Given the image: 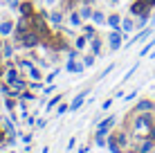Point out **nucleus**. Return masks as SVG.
<instances>
[{
	"label": "nucleus",
	"instance_id": "45",
	"mask_svg": "<svg viewBox=\"0 0 155 153\" xmlns=\"http://www.w3.org/2000/svg\"><path fill=\"white\" fill-rule=\"evenodd\" d=\"M74 146H77V138H70V142H68V146H65V151H72Z\"/></svg>",
	"mask_w": 155,
	"mask_h": 153
},
{
	"label": "nucleus",
	"instance_id": "38",
	"mask_svg": "<svg viewBox=\"0 0 155 153\" xmlns=\"http://www.w3.org/2000/svg\"><path fill=\"white\" fill-rule=\"evenodd\" d=\"M58 72H61V70H52L47 77H43V81H45V83H52V81H54V79L58 77Z\"/></svg>",
	"mask_w": 155,
	"mask_h": 153
},
{
	"label": "nucleus",
	"instance_id": "1",
	"mask_svg": "<svg viewBox=\"0 0 155 153\" xmlns=\"http://www.w3.org/2000/svg\"><path fill=\"white\" fill-rule=\"evenodd\" d=\"M153 126H155L153 113H137L135 117H133V133H135L137 138H148Z\"/></svg>",
	"mask_w": 155,
	"mask_h": 153
},
{
	"label": "nucleus",
	"instance_id": "39",
	"mask_svg": "<svg viewBox=\"0 0 155 153\" xmlns=\"http://www.w3.org/2000/svg\"><path fill=\"white\" fill-rule=\"evenodd\" d=\"M79 52H81V50H77V47H70V50H68V59H70V61L79 59Z\"/></svg>",
	"mask_w": 155,
	"mask_h": 153
},
{
	"label": "nucleus",
	"instance_id": "36",
	"mask_svg": "<svg viewBox=\"0 0 155 153\" xmlns=\"http://www.w3.org/2000/svg\"><path fill=\"white\" fill-rule=\"evenodd\" d=\"M5 5H7L12 12H18V7H20V0H2Z\"/></svg>",
	"mask_w": 155,
	"mask_h": 153
},
{
	"label": "nucleus",
	"instance_id": "46",
	"mask_svg": "<svg viewBox=\"0 0 155 153\" xmlns=\"http://www.w3.org/2000/svg\"><path fill=\"white\" fill-rule=\"evenodd\" d=\"M110 106H113V99H106V101L101 104V110H104V113H106V110H108Z\"/></svg>",
	"mask_w": 155,
	"mask_h": 153
},
{
	"label": "nucleus",
	"instance_id": "6",
	"mask_svg": "<svg viewBox=\"0 0 155 153\" xmlns=\"http://www.w3.org/2000/svg\"><path fill=\"white\" fill-rule=\"evenodd\" d=\"M151 34H153V27H144V29H140V34L137 36H133L128 43H124V47L128 50L130 45H135V43H142V41H146V38H151Z\"/></svg>",
	"mask_w": 155,
	"mask_h": 153
},
{
	"label": "nucleus",
	"instance_id": "22",
	"mask_svg": "<svg viewBox=\"0 0 155 153\" xmlns=\"http://www.w3.org/2000/svg\"><path fill=\"white\" fill-rule=\"evenodd\" d=\"M18 14L20 16H31V14H34V5H31V2H20Z\"/></svg>",
	"mask_w": 155,
	"mask_h": 153
},
{
	"label": "nucleus",
	"instance_id": "3",
	"mask_svg": "<svg viewBox=\"0 0 155 153\" xmlns=\"http://www.w3.org/2000/svg\"><path fill=\"white\" fill-rule=\"evenodd\" d=\"M38 45H43V41H41V36L36 34L34 29H29V32H25V34H23V43H20V47L34 50V47H38Z\"/></svg>",
	"mask_w": 155,
	"mask_h": 153
},
{
	"label": "nucleus",
	"instance_id": "19",
	"mask_svg": "<svg viewBox=\"0 0 155 153\" xmlns=\"http://www.w3.org/2000/svg\"><path fill=\"white\" fill-rule=\"evenodd\" d=\"M70 27H83V18L79 16V12H70Z\"/></svg>",
	"mask_w": 155,
	"mask_h": 153
},
{
	"label": "nucleus",
	"instance_id": "52",
	"mask_svg": "<svg viewBox=\"0 0 155 153\" xmlns=\"http://www.w3.org/2000/svg\"><path fill=\"white\" fill-rule=\"evenodd\" d=\"M2 99H5V97H0V108H2Z\"/></svg>",
	"mask_w": 155,
	"mask_h": 153
},
{
	"label": "nucleus",
	"instance_id": "56",
	"mask_svg": "<svg viewBox=\"0 0 155 153\" xmlns=\"http://www.w3.org/2000/svg\"><path fill=\"white\" fill-rule=\"evenodd\" d=\"M9 153H14V151H9Z\"/></svg>",
	"mask_w": 155,
	"mask_h": 153
},
{
	"label": "nucleus",
	"instance_id": "25",
	"mask_svg": "<svg viewBox=\"0 0 155 153\" xmlns=\"http://www.w3.org/2000/svg\"><path fill=\"white\" fill-rule=\"evenodd\" d=\"M115 140H117V144L124 149V146H128V135H126V131H117L115 133Z\"/></svg>",
	"mask_w": 155,
	"mask_h": 153
},
{
	"label": "nucleus",
	"instance_id": "23",
	"mask_svg": "<svg viewBox=\"0 0 155 153\" xmlns=\"http://www.w3.org/2000/svg\"><path fill=\"white\" fill-rule=\"evenodd\" d=\"M92 23L94 25H106V14L101 9H94L92 12Z\"/></svg>",
	"mask_w": 155,
	"mask_h": 153
},
{
	"label": "nucleus",
	"instance_id": "32",
	"mask_svg": "<svg viewBox=\"0 0 155 153\" xmlns=\"http://www.w3.org/2000/svg\"><path fill=\"white\" fill-rule=\"evenodd\" d=\"M12 88H14V90H18V92H23V90H27V81H23V79H16V81L12 83Z\"/></svg>",
	"mask_w": 155,
	"mask_h": 153
},
{
	"label": "nucleus",
	"instance_id": "48",
	"mask_svg": "<svg viewBox=\"0 0 155 153\" xmlns=\"http://www.w3.org/2000/svg\"><path fill=\"white\" fill-rule=\"evenodd\" d=\"M20 140H23L25 144H29V142H31V133H25V135H20Z\"/></svg>",
	"mask_w": 155,
	"mask_h": 153
},
{
	"label": "nucleus",
	"instance_id": "12",
	"mask_svg": "<svg viewBox=\"0 0 155 153\" xmlns=\"http://www.w3.org/2000/svg\"><path fill=\"white\" fill-rule=\"evenodd\" d=\"M153 149H155V140H151V138H142L140 146H137V153H151Z\"/></svg>",
	"mask_w": 155,
	"mask_h": 153
},
{
	"label": "nucleus",
	"instance_id": "26",
	"mask_svg": "<svg viewBox=\"0 0 155 153\" xmlns=\"http://www.w3.org/2000/svg\"><path fill=\"white\" fill-rule=\"evenodd\" d=\"M135 29V23H133V18H121V34H128V32Z\"/></svg>",
	"mask_w": 155,
	"mask_h": 153
},
{
	"label": "nucleus",
	"instance_id": "35",
	"mask_svg": "<svg viewBox=\"0 0 155 153\" xmlns=\"http://www.w3.org/2000/svg\"><path fill=\"white\" fill-rule=\"evenodd\" d=\"M54 110H56V117H63V115H65L68 110H70V106H68V104H63V101H61V104H58V106H56Z\"/></svg>",
	"mask_w": 155,
	"mask_h": 153
},
{
	"label": "nucleus",
	"instance_id": "37",
	"mask_svg": "<svg viewBox=\"0 0 155 153\" xmlns=\"http://www.w3.org/2000/svg\"><path fill=\"white\" fill-rule=\"evenodd\" d=\"M27 88H29V90H34V92H38V90H43L45 86H43L41 81H29V83H27Z\"/></svg>",
	"mask_w": 155,
	"mask_h": 153
},
{
	"label": "nucleus",
	"instance_id": "49",
	"mask_svg": "<svg viewBox=\"0 0 155 153\" xmlns=\"http://www.w3.org/2000/svg\"><path fill=\"white\" fill-rule=\"evenodd\" d=\"M88 151H90V144H83V146H79L77 153H88Z\"/></svg>",
	"mask_w": 155,
	"mask_h": 153
},
{
	"label": "nucleus",
	"instance_id": "24",
	"mask_svg": "<svg viewBox=\"0 0 155 153\" xmlns=\"http://www.w3.org/2000/svg\"><path fill=\"white\" fill-rule=\"evenodd\" d=\"M81 34H85L90 41H92L94 36H97V25H83V27H81Z\"/></svg>",
	"mask_w": 155,
	"mask_h": 153
},
{
	"label": "nucleus",
	"instance_id": "21",
	"mask_svg": "<svg viewBox=\"0 0 155 153\" xmlns=\"http://www.w3.org/2000/svg\"><path fill=\"white\" fill-rule=\"evenodd\" d=\"M14 43H2V50H0V54H2V59H12L14 56Z\"/></svg>",
	"mask_w": 155,
	"mask_h": 153
},
{
	"label": "nucleus",
	"instance_id": "4",
	"mask_svg": "<svg viewBox=\"0 0 155 153\" xmlns=\"http://www.w3.org/2000/svg\"><path fill=\"white\" fill-rule=\"evenodd\" d=\"M115 124H117V115H108L106 119H101V122L97 124V131H94V133L97 135H108Z\"/></svg>",
	"mask_w": 155,
	"mask_h": 153
},
{
	"label": "nucleus",
	"instance_id": "15",
	"mask_svg": "<svg viewBox=\"0 0 155 153\" xmlns=\"http://www.w3.org/2000/svg\"><path fill=\"white\" fill-rule=\"evenodd\" d=\"M101 50H104V41L99 38V36H94L92 41H90V52H92V54H101Z\"/></svg>",
	"mask_w": 155,
	"mask_h": 153
},
{
	"label": "nucleus",
	"instance_id": "8",
	"mask_svg": "<svg viewBox=\"0 0 155 153\" xmlns=\"http://www.w3.org/2000/svg\"><path fill=\"white\" fill-rule=\"evenodd\" d=\"M153 110H155V104L151 99H140L135 104V113H153Z\"/></svg>",
	"mask_w": 155,
	"mask_h": 153
},
{
	"label": "nucleus",
	"instance_id": "17",
	"mask_svg": "<svg viewBox=\"0 0 155 153\" xmlns=\"http://www.w3.org/2000/svg\"><path fill=\"white\" fill-rule=\"evenodd\" d=\"M106 144H108V149H110V153H124V151H121V146L117 144L115 135H108V138H106Z\"/></svg>",
	"mask_w": 155,
	"mask_h": 153
},
{
	"label": "nucleus",
	"instance_id": "13",
	"mask_svg": "<svg viewBox=\"0 0 155 153\" xmlns=\"http://www.w3.org/2000/svg\"><path fill=\"white\" fill-rule=\"evenodd\" d=\"M16 29V23H12V20H2L0 23V36H12Z\"/></svg>",
	"mask_w": 155,
	"mask_h": 153
},
{
	"label": "nucleus",
	"instance_id": "33",
	"mask_svg": "<svg viewBox=\"0 0 155 153\" xmlns=\"http://www.w3.org/2000/svg\"><path fill=\"white\" fill-rule=\"evenodd\" d=\"M27 75H29V79H31V81H41V79H43V75H41V68H31V70L27 72Z\"/></svg>",
	"mask_w": 155,
	"mask_h": 153
},
{
	"label": "nucleus",
	"instance_id": "50",
	"mask_svg": "<svg viewBox=\"0 0 155 153\" xmlns=\"http://www.w3.org/2000/svg\"><path fill=\"white\" fill-rule=\"evenodd\" d=\"M56 2H58V0H45V5H47V7H54Z\"/></svg>",
	"mask_w": 155,
	"mask_h": 153
},
{
	"label": "nucleus",
	"instance_id": "40",
	"mask_svg": "<svg viewBox=\"0 0 155 153\" xmlns=\"http://www.w3.org/2000/svg\"><path fill=\"white\" fill-rule=\"evenodd\" d=\"M106 138H108V135H97L94 133V144L97 146H106Z\"/></svg>",
	"mask_w": 155,
	"mask_h": 153
},
{
	"label": "nucleus",
	"instance_id": "10",
	"mask_svg": "<svg viewBox=\"0 0 155 153\" xmlns=\"http://www.w3.org/2000/svg\"><path fill=\"white\" fill-rule=\"evenodd\" d=\"M106 25H108L110 29H115V32H121V16H119V14L106 16Z\"/></svg>",
	"mask_w": 155,
	"mask_h": 153
},
{
	"label": "nucleus",
	"instance_id": "47",
	"mask_svg": "<svg viewBox=\"0 0 155 153\" xmlns=\"http://www.w3.org/2000/svg\"><path fill=\"white\" fill-rule=\"evenodd\" d=\"M45 126H47V122H45V119H36V131L45 128Z\"/></svg>",
	"mask_w": 155,
	"mask_h": 153
},
{
	"label": "nucleus",
	"instance_id": "31",
	"mask_svg": "<svg viewBox=\"0 0 155 153\" xmlns=\"http://www.w3.org/2000/svg\"><path fill=\"white\" fill-rule=\"evenodd\" d=\"M2 124H5L7 135H18V133H16V126H14V122H12V117H9V119H2Z\"/></svg>",
	"mask_w": 155,
	"mask_h": 153
},
{
	"label": "nucleus",
	"instance_id": "9",
	"mask_svg": "<svg viewBox=\"0 0 155 153\" xmlns=\"http://www.w3.org/2000/svg\"><path fill=\"white\" fill-rule=\"evenodd\" d=\"M85 97H88V92H79L77 97H72V101L68 104V106H70V113H77V110L83 106V104H85Z\"/></svg>",
	"mask_w": 155,
	"mask_h": 153
},
{
	"label": "nucleus",
	"instance_id": "16",
	"mask_svg": "<svg viewBox=\"0 0 155 153\" xmlns=\"http://www.w3.org/2000/svg\"><path fill=\"white\" fill-rule=\"evenodd\" d=\"M18 77H20V72H18V68H16V65H14V68H9V70L5 72V81H7L9 86H12V83H14Z\"/></svg>",
	"mask_w": 155,
	"mask_h": 153
},
{
	"label": "nucleus",
	"instance_id": "5",
	"mask_svg": "<svg viewBox=\"0 0 155 153\" xmlns=\"http://www.w3.org/2000/svg\"><path fill=\"white\" fill-rule=\"evenodd\" d=\"M126 38H128L126 34H121V32H115V29H113V32L108 34V45H110V50H113V52H117Z\"/></svg>",
	"mask_w": 155,
	"mask_h": 153
},
{
	"label": "nucleus",
	"instance_id": "18",
	"mask_svg": "<svg viewBox=\"0 0 155 153\" xmlns=\"http://www.w3.org/2000/svg\"><path fill=\"white\" fill-rule=\"evenodd\" d=\"M63 97H65V95H56V97H52L50 101L45 104V110H47V113H52V110H54V108L58 106V104L63 101Z\"/></svg>",
	"mask_w": 155,
	"mask_h": 153
},
{
	"label": "nucleus",
	"instance_id": "11",
	"mask_svg": "<svg viewBox=\"0 0 155 153\" xmlns=\"http://www.w3.org/2000/svg\"><path fill=\"white\" fill-rule=\"evenodd\" d=\"M83 70H85V65H83V63H79L77 59H74V61L68 59V63H65V72H72V75H81Z\"/></svg>",
	"mask_w": 155,
	"mask_h": 153
},
{
	"label": "nucleus",
	"instance_id": "30",
	"mask_svg": "<svg viewBox=\"0 0 155 153\" xmlns=\"http://www.w3.org/2000/svg\"><path fill=\"white\" fill-rule=\"evenodd\" d=\"M88 43H90V38L85 34H81V36H77V41H74V47H77V50H83Z\"/></svg>",
	"mask_w": 155,
	"mask_h": 153
},
{
	"label": "nucleus",
	"instance_id": "34",
	"mask_svg": "<svg viewBox=\"0 0 155 153\" xmlns=\"http://www.w3.org/2000/svg\"><path fill=\"white\" fill-rule=\"evenodd\" d=\"M146 23H148V14H142V16H137L135 27H137V29H144V27H146Z\"/></svg>",
	"mask_w": 155,
	"mask_h": 153
},
{
	"label": "nucleus",
	"instance_id": "7",
	"mask_svg": "<svg viewBox=\"0 0 155 153\" xmlns=\"http://www.w3.org/2000/svg\"><path fill=\"white\" fill-rule=\"evenodd\" d=\"M47 18V23L52 25V27H58V25L63 23V12H58V9H52V12H43Z\"/></svg>",
	"mask_w": 155,
	"mask_h": 153
},
{
	"label": "nucleus",
	"instance_id": "20",
	"mask_svg": "<svg viewBox=\"0 0 155 153\" xmlns=\"http://www.w3.org/2000/svg\"><path fill=\"white\" fill-rule=\"evenodd\" d=\"M5 108H7L9 113H12V110H16V108H18V97L7 95V97H5Z\"/></svg>",
	"mask_w": 155,
	"mask_h": 153
},
{
	"label": "nucleus",
	"instance_id": "51",
	"mask_svg": "<svg viewBox=\"0 0 155 153\" xmlns=\"http://www.w3.org/2000/svg\"><path fill=\"white\" fill-rule=\"evenodd\" d=\"M41 153H50V146H43V151Z\"/></svg>",
	"mask_w": 155,
	"mask_h": 153
},
{
	"label": "nucleus",
	"instance_id": "42",
	"mask_svg": "<svg viewBox=\"0 0 155 153\" xmlns=\"http://www.w3.org/2000/svg\"><path fill=\"white\" fill-rule=\"evenodd\" d=\"M54 90H56V86H54V83H50V86H45V88H43V95H52Z\"/></svg>",
	"mask_w": 155,
	"mask_h": 153
},
{
	"label": "nucleus",
	"instance_id": "29",
	"mask_svg": "<svg viewBox=\"0 0 155 153\" xmlns=\"http://www.w3.org/2000/svg\"><path fill=\"white\" fill-rule=\"evenodd\" d=\"M81 63H83L85 68H92L94 63H97V54H92V52H90V54H85L83 59H81Z\"/></svg>",
	"mask_w": 155,
	"mask_h": 153
},
{
	"label": "nucleus",
	"instance_id": "43",
	"mask_svg": "<svg viewBox=\"0 0 155 153\" xmlns=\"http://www.w3.org/2000/svg\"><path fill=\"white\" fill-rule=\"evenodd\" d=\"M113 70H115V63H110V65H108V68L104 70V75H101V79H106V77H108V75H110Z\"/></svg>",
	"mask_w": 155,
	"mask_h": 153
},
{
	"label": "nucleus",
	"instance_id": "28",
	"mask_svg": "<svg viewBox=\"0 0 155 153\" xmlns=\"http://www.w3.org/2000/svg\"><path fill=\"white\" fill-rule=\"evenodd\" d=\"M153 47H155V34L151 36V38H148V43H146V45H144V47H142V52H140V59H142V56H146V54H148V52H151V50H153Z\"/></svg>",
	"mask_w": 155,
	"mask_h": 153
},
{
	"label": "nucleus",
	"instance_id": "2",
	"mask_svg": "<svg viewBox=\"0 0 155 153\" xmlns=\"http://www.w3.org/2000/svg\"><path fill=\"white\" fill-rule=\"evenodd\" d=\"M155 7V0H133L130 5V14L133 16H142V14H151V9Z\"/></svg>",
	"mask_w": 155,
	"mask_h": 153
},
{
	"label": "nucleus",
	"instance_id": "41",
	"mask_svg": "<svg viewBox=\"0 0 155 153\" xmlns=\"http://www.w3.org/2000/svg\"><path fill=\"white\" fill-rule=\"evenodd\" d=\"M137 65H140V63H135V65H133V68H130V70H128V72H126V75H124V79H121V81H128V79H130V77H133V72H135V70H137Z\"/></svg>",
	"mask_w": 155,
	"mask_h": 153
},
{
	"label": "nucleus",
	"instance_id": "44",
	"mask_svg": "<svg viewBox=\"0 0 155 153\" xmlns=\"http://www.w3.org/2000/svg\"><path fill=\"white\" fill-rule=\"evenodd\" d=\"M135 97H137V90H130V92H128L126 97H124V101H133Z\"/></svg>",
	"mask_w": 155,
	"mask_h": 153
},
{
	"label": "nucleus",
	"instance_id": "55",
	"mask_svg": "<svg viewBox=\"0 0 155 153\" xmlns=\"http://www.w3.org/2000/svg\"><path fill=\"white\" fill-rule=\"evenodd\" d=\"M0 88H2V83H0Z\"/></svg>",
	"mask_w": 155,
	"mask_h": 153
},
{
	"label": "nucleus",
	"instance_id": "27",
	"mask_svg": "<svg viewBox=\"0 0 155 153\" xmlns=\"http://www.w3.org/2000/svg\"><path fill=\"white\" fill-rule=\"evenodd\" d=\"M16 68H18V70H25V72H29L31 68H34V63H31L29 59H18V61H16Z\"/></svg>",
	"mask_w": 155,
	"mask_h": 153
},
{
	"label": "nucleus",
	"instance_id": "14",
	"mask_svg": "<svg viewBox=\"0 0 155 153\" xmlns=\"http://www.w3.org/2000/svg\"><path fill=\"white\" fill-rule=\"evenodd\" d=\"M77 12H79V16L83 18V23H85V20H92V12H94V9L90 7L88 2H83V7H79Z\"/></svg>",
	"mask_w": 155,
	"mask_h": 153
},
{
	"label": "nucleus",
	"instance_id": "54",
	"mask_svg": "<svg viewBox=\"0 0 155 153\" xmlns=\"http://www.w3.org/2000/svg\"><path fill=\"white\" fill-rule=\"evenodd\" d=\"M0 61H2V54H0Z\"/></svg>",
	"mask_w": 155,
	"mask_h": 153
},
{
	"label": "nucleus",
	"instance_id": "53",
	"mask_svg": "<svg viewBox=\"0 0 155 153\" xmlns=\"http://www.w3.org/2000/svg\"><path fill=\"white\" fill-rule=\"evenodd\" d=\"M0 77H5V72H2V70H0Z\"/></svg>",
	"mask_w": 155,
	"mask_h": 153
}]
</instances>
